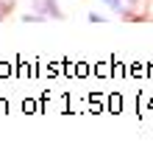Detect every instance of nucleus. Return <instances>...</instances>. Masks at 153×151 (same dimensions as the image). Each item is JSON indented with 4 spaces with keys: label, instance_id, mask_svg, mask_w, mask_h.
I'll use <instances>...</instances> for the list:
<instances>
[{
    "label": "nucleus",
    "instance_id": "3",
    "mask_svg": "<svg viewBox=\"0 0 153 151\" xmlns=\"http://www.w3.org/2000/svg\"><path fill=\"white\" fill-rule=\"evenodd\" d=\"M3 8H6V6H3V3H0V20H3V14H6V11H3Z\"/></svg>",
    "mask_w": 153,
    "mask_h": 151
},
{
    "label": "nucleus",
    "instance_id": "1",
    "mask_svg": "<svg viewBox=\"0 0 153 151\" xmlns=\"http://www.w3.org/2000/svg\"><path fill=\"white\" fill-rule=\"evenodd\" d=\"M103 3L109 6L111 11H117L120 17H128L131 11H137V8H139L142 0H103Z\"/></svg>",
    "mask_w": 153,
    "mask_h": 151
},
{
    "label": "nucleus",
    "instance_id": "2",
    "mask_svg": "<svg viewBox=\"0 0 153 151\" xmlns=\"http://www.w3.org/2000/svg\"><path fill=\"white\" fill-rule=\"evenodd\" d=\"M33 8H36V11H42L45 17H56V20H61V8H59V0H33Z\"/></svg>",
    "mask_w": 153,
    "mask_h": 151
}]
</instances>
